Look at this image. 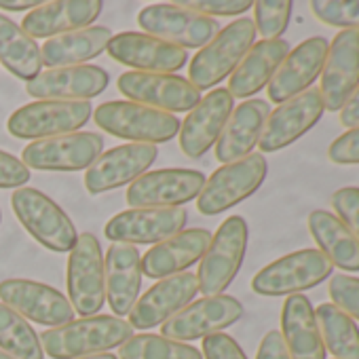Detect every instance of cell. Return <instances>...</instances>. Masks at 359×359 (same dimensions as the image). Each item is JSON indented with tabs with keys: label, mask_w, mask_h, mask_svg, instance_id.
Returning a JSON list of instances; mask_svg holds the SVG:
<instances>
[{
	"label": "cell",
	"mask_w": 359,
	"mask_h": 359,
	"mask_svg": "<svg viewBox=\"0 0 359 359\" xmlns=\"http://www.w3.org/2000/svg\"><path fill=\"white\" fill-rule=\"evenodd\" d=\"M131 336L133 327L129 321L114 315H93L72 319L60 327H49L41 334V344L53 359H79L108 353Z\"/></svg>",
	"instance_id": "6da1fadb"
},
{
	"label": "cell",
	"mask_w": 359,
	"mask_h": 359,
	"mask_svg": "<svg viewBox=\"0 0 359 359\" xmlns=\"http://www.w3.org/2000/svg\"><path fill=\"white\" fill-rule=\"evenodd\" d=\"M256 41V26L252 20L241 18L224 26L189 64V81L201 91L216 87L222 79L231 76L241 64L245 53Z\"/></svg>",
	"instance_id": "7a4b0ae2"
},
{
	"label": "cell",
	"mask_w": 359,
	"mask_h": 359,
	"mask_svg": "<svg viewBox=\"0 0 359 359\" xmlns=\"http://www.w3.org/2000/svg\"><path fill=\"white\" fill-rule=\"evenodd\" d=\"M95 125L106 133L131 140V144H165L180 133V118L135 102H106L93 112Z\"/></svg>",
	"instance_id": "3957f363"
},
{
	"label": "cell",
	"mask_w": 359,
	"mask_h": 359,
	"mask_svg": "<svg viewBox=\"0 0 359 359\" xmlns=\"http://www.w3.org/2000/svg\"><path fill=\"white\" fill-rule=\"evenodd\" d=\"M266 173V158L258 152H252L235 163L222 165L205 180L197 197V210L203 216H218L229 212L262 187Z\"/></svg>",
	"instance_id": "277c9868"
},
{
	"label": "cell",
	"mask_w": 359,
	"mask_h": 359,
	"mask_svg": "<svg viewBox=\"0 0 359 359\" xmlns=\"http://www.w3.org/2000/svg\"><path fill=\"white\" fill-rule=\"evenodd\" d=\"M248 237V222L241 216H231L220 224L197 271V283L203 296L224 294L233 283L245 258Z\"/></svg>",
	"instance_id": "5b68a950"
},
{
	"label": "cell",
	"mask_w": 359,
	"mask_h": 359,
	"mask_svg": "<svg viewBox=\"0 0 359 359\" xmlns=\"http://www.w3.org/2000/svg\"><path fill=\"white\" fill-rule=\"evenodd\" d=\"M11 208L20 224L51 252H70L76 243V229L68 214L45 193L36 189H18L11 195Z\"/></svg>",
	"instance_id": "8992f818"
},
{
	"label": "cell",
	"mask_w": 359,
	"mask_h": 359,
	"mask_svg": "<svg viewBox=\"0 0 359 359\" xmlns=\"http://www.w3.org/2000/svg\"><path fill=\"white\" fill-rule=\"evenodd\" d=\"M332 269V262L319 250H300L260 269L252 279V290L269 298L294 296L327 281Z\"/></svg>",
	"instance_id": "52a82bcc"
},
{
	"label": "cell",
	"mask_w": 359,
	"mask_h": 359,
	"mask_svg": "<svg viewBox=\"0 0 359 359\" xmlns=\"http://www.w3.org/2000/svg\"><path fill=\"white\" fill-rule=\"evenodd\" d=\"M66 285L74 313L83 317H93L100 313L106 300V279L102 248L93 233H83L76 237L68 258Z\"/></svg>",
	"instance_id": "ba28073f"
},
{
	"label": "cell",
	"mask_w": 359,
	"mask_h": 359,
	"mask_svg": "<svg viewBox=\"0 0 359 359\" xmlns=\"http://www.w3.org/2000/svg\"><path fill=\"white\" fill-rule=\"evenodd\" d=\"M137 26L144 30V34L184 51L205 47L220 32V24L216 20L180 9L173 3L144 7L137 13Z\"/></svg>",
	"instance_id": "9c48e42d"
},
{
	"label": "cell",
	"mask_w": 359,
	"mask_h": 359,
	"mask_svg": "<svg viewBox=\"0 0 359 359\" xmlns=\"http://www.w3.org/2000/svg\"><path fill=\"white\" fill-rule=\"evenodd\" d=\"M93 114L89 102H55V100H36L32 104L15 110L7 129L13 137L20 140H47L66 133H76Z\"/></svg>",
	"instance_id": "30bf717a"
},
{
	"label": "cell",
	"mask_w": 359,
	"mask_h": 359,
	"mask_svg": "<svg viewBox=\"0 0 359 359\" xmlns=\"http://www.w3.org/2000/svg\"><path fill=\"white\" fill-rule=\"evenodd\" d=\"M118 91L135 104L161 112H189L201 102V91L184 76L154 72H123L116 81Z\"/></svg>",
	"instance_id": "8fae6325"
},
{
	"label": "cell",
	"mask_w": 359,
	"mask_h": 359,
	"mask_svg": "<svg viewBox=\"0 0 359 359\" xmlns=\"http://www.w3.org/2000/svg\"><path fill=\"white\" fill-rule=\"evenodd\" d=\"M205 175L197 169H156L146 171L127 189L129 210L180 208L199 197Z\"/></svg>",
	"instance_id": "7c38bea8"
},
{
	"label": "cell",
	"mask_w": 359,
	"mask_h": 359,
	"mask_svg": "<svg viewBox=\"0 0 359 359\" xmlns=\"http://www.w3.org/2000/svg\"><path fill=\"white\" fill-rule=\"evenodd\" d=\"M243 317V304L229 296H203L180 313L169 317L161 325V336L177 340V342H191L197 338H205L226 330L229 325L237 323Z\"/></svg>",
	"instance_id": "4fadbf2b"
},
{
	"label": "cell",
	"mask_w": 359,
	"mask_h": 359,
	"mask_svg": "<svg viewBox=\"0 0 359 359\" xmlns=\"http://www.w3.org/2000/svg\"><path fill=\"white\" fill-rule=\"evenodd\" d=\"M102 152L104 140L100 133L76 131L28 144L22 152V163L41 171H81L89 169Z\"/></svg>",
	"instance_id": "5bb4252c"
},
{
	"label": "cell",
	"mask_w": 359,
	"mask_h": 359,
	"mask_svg": "<svg viewBox=\"0 0 359 359\" xmlns=\"http://www.w3.org/2000/svg\"><path fill=\"white\" fill-rule=\"evenodd\" d=\"M189 214L182 208H148L125 210L108 220L104 235L112 243L146 245L161 243L187 226Z\"/></svg>",
	"instance_id": "9a60e30c"
},
{
	"label": "cell",
	"mask_w": 359,
	"mask_h": 359,
	"mask_svg": "<svg viewBox=\"0 0 359 359\" xmlns=\"http://www.w3.org/2000/svg\"><path fill=\"white\" fill-rule=\"evenodd\" d=\"M0 298L18 315L41 325L60 327L74 319L70 300L55 287L32 279L0 281Z\"/></svg>",
	"instance_id": "2e32d148"
},
{
	"label": "cell",
	"mask_w": 359,
	"mask_h": 359,
	"mask_svg": "<svg viewBox=\"0 0 359 359\" xmlns=\"http://www.w3.org/2000/svg\"><path fill=\"white\" fill-rule=\"evenodd\" d=\"M158 148L152 144H123L102 152L85 171V189L97 197L121 189L148 171L154 163Z\"/></svg>",
	"instance_id": "e0dca14e"
},
{
	"label": "cell",
	"mask_w": 359,
	"mask_h": 359,
	"mask_svg": "<svg viewBox=\"0 0 359 359\" xmlns=\"http://www.w3.org/2000/svg\"><path fill=\"white\" fill-rule=\"evenodd\" d=\"M325 106L319 89H309L279 104L266 118L258 146L262 152H277L300 140L323 116Z\"/></svg>",
	"instance_id": "ac0fdd59"
},
{
	"label": "cell",
	"mask_w": 359,
	"mask_h": 359,
	"mask_svg": "<svg viewBox=\"0 0 359 359\" xmlns=\"http://www.w3.org/2000/svg\"><path fill=\"white\" fill-rule=\"evenodd\" d=\"M359 85V30H340L327 45L321 70V100L325 110L340 112Z\"/></svg>",
	"instance_id": "d6986e66"
},
{
	"label": "cell",
	"mask_w": 359,
	"mask_h": 359,
	"mask_svg": "<svg viewBox=\"0 0 359 359\" xmlns=\"http://www.w3.org/2000/svg\"><path fill=\"white\" fill-rule=\"evenodd\" d=\"M106 51L114 62L133 68V72L171 74L184 68L189 62V53L184 49L163 43L144 32H121L112 36Z\"/></svg>",
	"instance_id": "ffe728a7"
},
{
	"label": "cell",
	"mask_w": 359,
	"mask_h": 359,
	"mask_svg": "<svg viewBox=\"0 0 359 359\" xmlns=\"http://www.w3.org/2000/svg\"><path fill=\"white\" fill-rule=\"evenodd\" d=\"M197 292L199 283L197 275L193 273H180L158 279L133 304L129 313V325L133 330H150L154 325H163L169 317L189 306Z\"/></svg>",
	"instance_id": "44dd1931"
},
{
	"label": "cell",
	"mask_w": 359,
	"mask_h": 359,
	"mask_svg": "<svg viewBox=\"0 0 359 359\" xmlns=\"http://www.w3.org/2000/svg\"><path fill=\"white\" fill-rule=\"evenodd\" d=\"M235 110V97L229 89H214L187 114L180 123V148L189 158H201L220 137L231 112Z\"/></svg>",
	"instance_id": "7402d4cb"
},
{
	"label": "cell",
	"mask_w": 359,
	"mask_h": 359,
	"mask_svg": "<svg viewBox=\"0 0 359 359\" xmlns=\"http://www.w3.org/2000/svg\"><path fill=\"white\" fill-rule=\"evenodd\" d=\"M110 83V76L100 66H68L41 72L26 83V93L34 100L55 102H89L100 95Z\"/></svg>",
	"instance_id": "603a6c76"
},
{
	"label": "cell",
	"mask_w": 359,
	"mask_h": 359,
	"mask_svg": "<svg viewBox=\"0 0 359 359\" xmlns=\"http://www.w3.org/2000/svg\"><path fill=\"white\" fill-rule=\"evenodd\" d=\"M327 45L330 43L323 36H313L300 43L296 49H292L273 74L271 83L266 85L271 102L283 104L309 91L323 70Z\"/></svg>",
	"instance_id": "cb8c5ba5"
},
{
	"label": "cell",
	"mask_w": 359,
	"mask_h": 359,
	"mask_svg": "<svg viewBox=\"0 0 359 359\" xmlns=\"http://www.w3.org/2000/svg\"><path fill=\"white\" fill-rule=\"evenodd\" d=\"M104 5L100 0H55V3H41L32 9L24 22L22 30L30 39H53L74 30L89 28L102 13Z\"/></svg>",
	"instance_id": "d4e9b609"
},
{
	"label": "cell",
	"mask_w": 359,
	"mask_h": 359,
	"mask_svg": "<svg viewBox=\"0 0 359 359\" xmlns=\"http://www.w3.org/2000/svg\"><path fill=\"white\" fill-rule=\"evenodd\" d=\"M212 241L208 229H189L177 233L142 256V275L150 279H165L171 275L187 273L195 262H199Z\"/></svg>",
	"instance_id": "484cf974"
},
{
	"label": "cell",
	"mask_w": 359,
	"mask_h": 359,
	"mask_svg": "<svg viewBox=\"0 0 359 359\" xmlns=\"http://www.w3.org/2000/svg\"><path fill=\"white\" fill-rule=\"evenodd\" d=\"M106 300L114 317L129 315L140 298L142 287V256L137 248L127 243H112L104 258Z\"/></svg>",
	"instance_id": "4316f807"
},
{
	"label": "cell",
	"mask_w": 359,
	"mask_h": 359,
	"mask_svg": "<svg viewBox=\"0 0 359 359\" xmlns=\"http://www.w3.org/2000/svg\"><path fill=\"white\" fill-rule=\"evenodd\" d=\"M269 114H271V108H269V102L264 100L252 97L239 104L231 112L216 142V158L229 165L252 154L254 146H258V140L262 135Z\"/></svg>",
	"instance_id": "83f0119b"
},
{
	"label": "cell",
	"mask_w": 359,
	"mask_h": 359,
	"mask_svg": "<svg viewBox=\"0 0 359 359\" xmlns=\"http://www.w3.org/2000/svg\"><path fill=\"white\" fill-rule=\"evenodd\" d=\"M281 338L290 359H325L315 309L302 294L287 296L281 311Z\"/></svg>",
	"instance_id": "f1b7e54d"
},
{
	"label": "cell",
	"mask_w": 359,
	"mask_h": 359,
	"mask_svg": "<svg viewBox=\"0 0 359 359\" xmlns=\"http://www.w3.org/2000/svg\"><path fill=\"white\" fill-rule=\"evenodd\" d=\"M290 53V43L283 39L277 41H260L254 43L252 49L245 53L241 64L235 68V72L229 79V93L233 97H252L258 91H262L285 55Z\"/></svg>",
	"instance_id": "f546056e"
},
{
	"label": "cell",
	"mask_w": 359,
	"mask_h": 359,
	"mask_svg": "<svg viewBox=\"0 0 359 359\" xmlns=\"http://www.w3.org/2000/svg\"><path fill=\"white\" fill-rule=\"evenodd\" d=\"M110 41H112V30L106 26H89L83 30L60 34L49 39L41 47V62L43 66H49V70L85 66V62L97 57L108 47Z\"/></svg>",
	"instance_id": "4dcf8cb0"
},
{
	"label": "cell",
	"mask_w": 359,
	"mask_h": 359,
	"mask_svg": "<svg viewBox=\"0 0 359 359\" xmlns=\"http://www.w3.org/2000/svg\"><path fill=\"white\" fill-rule=\"evenodd\" d=\"M309 231L319 245V252L332 262V266L346 273L359 271V241L334 214L325 210L311 212Z\"/></svg>",
	"instance_id": "1f68e13d"
},
{
	"label": "cell",
	"mask_w": 359,
	"mask_h": 359,
	"mask_svg": "<svg viewBox=\"0 0 359 359\" xmlns=\"http://www.w3.org/2000/svg\"><path fill=\"white\" fill-rule=\"evenodd\" d=\"M0 64L26 83L36 79L43 68L41 47L36 41L5 15H0Z\"/></svg>",
	"instance_id": "d6a6232c"
},
{
	"label": "cell",
	"mask_w": 359,
	"mask_h": 359,
	"mask_svg": "<svg viewBox=\"0 0 359 359\" xmlns=\"http://www.w3.org/2000/svg\"><path fill=\"white\" fill-rule=\"evenodd\" d=\"M315 319L325 351L336 359H359V327L348 315L332 302H323L315 309Z\"/></svg>",
	"instance_id": "836d02e7"
},
{
	"label": "cell",
	"mask_w": 359,
	"mask_h": 359,
	"mask_svg": "<svg viewBox=\"0 0 359 359\" xmlns=\"http://www.w3.org/2000/svg\"><path fill=\"white\" fill-rule=\"evenodd\" d=\"M0 348L15 359H45L34 327L3 302H0Z\"/></svg>",
	"instance_id": "e575fe53"
},
{
	"label": "cell",
	"mask_w": 359,
	"mask_h": 359,
	"mask_svg": "<svg viewBox=\"0 0 359 359\" xmlns=\"http://www.w3.org/2000/svg\"><path fill=\"white\" fill-rule=\"evenodd\" d=\"M118 359H203L189 342H177L161 334H137L121 344Z\"/></svg>",
	"instance_id": "d590c367"
},
{
	"label": "cell",
	"mask_w": 359,
	"mask_h": 359,
	"mask_svg": "<svg viewBox=\"0 0 359 359\" xmlns=\"http://www.w3.org/2000/svg\"><path fill=\"white\" fill-rule=\"evenodd\" d=\"M290 0H258L254 3V26L260 32L262 41H277L290 26L292 18Z\"/></svg>",
	"instance_id": "8d00e7d4"
},
{
	"label": "cell",
	"mask_w": 359,
	"mask_h": 359,
	"mask_svg": "<svg viewBox=\"0 0 359 359\" xmlns=\"http://www.w3.org/2000/svg\"><path fill=\"white\" fill-rule=\"evenodd\" d=\"M311 11L325 26L359 30V0H313Z\"/></svg>",
	"instance_id": "74e56055"
},
{
	"label": "cell",
	"mask_w": 359,
	"mask_h": 359,
	"mask_svg": "<svg viewBox=\"0 0 359 359\" xmlns=\"http://www.w3.org/2000/svg\"><path fill=\"white\" fill-rule=\"evenodd\" d=\"M332 304L340 309L351 319L359 321V277L351 275H332L327 285Z\"/></svg>",
	"instance_id": "f35d334b"
},
{
	"label": "cell",
	"mask_w": 359,
	"mask_h": 359,
	"mask_svg": "<svg viewBox=\"0 0 359 359\" xmlns=\"http://www.w3.org/2000/svg\"><path fill=\"white\" fill-rule=\"evenodd\" d=\"M173 5L212 20L214 15H222V18L241 15L254 7L252 0H173Z\"/></svg>",
	"instance_id": "ab89813d"
},
{
	"label": "cell",
	"mask_w": 359,
	"mask_h": 359,
	"mask_svg": "<svg viewBox=\"0 0 359 359\" xmlns=\"http://www.w3.org/2000/svg\"><path fill=\"white\" fill-rule=\"evenodd\" d=\"M332 208L334 216L353 233V237L359 241V189L346 187L332 195Z\"/></svg>",
	"instance_id": "60d3db41"
},
{
	"label": "cell",
	"mask_w": 359,
	"mask_h": 359,
	"mask_svg": "<svg viewBox=\"0 0 359 359\" xmlns=\"http://www.w3.org/2000/svg\"><path fill=\"white\" fill-rule=\"evenodd\" d=\"M327 156L336 165H359V127H353L338 135L330 144Z\"/></svg>",
	"instance_id": "b9f144b4"
},
{
	"label": "cell",
	"mask_w": 359,
	"mask_h": 359,
	"mask_svg": "<svg viewBox=\"0 0 359 359\" xmlns=\"http://www.w3.org/2000/svg\"><path fill=\"white\" fill-rule=\"evenodd\" d=\"M201 355H205V359H248L239 342L224 332L205 336Z\"/></svg>",
	"instance_id": "7bdbcfd3"
},
{
	"label": "cell",
	"mask_w": 359,
	"mask_h": 359,
	"mask_svg": "<svg viewBox=\"0 0 359 359\" xmlns=\"http://www.w3.org/2000/svg\"><path fill=\"white\" fill-rule=\"evenodd\" d=\"M30 180V169L13 154L0 150V189H24Z\"/></svg>",
	"instance_id": "ee69618b"
},
{
	"label": "cell",
	"mask_w": 359,
	"mask_h": 359,
	"mask_svg": "<svg viewBox=\"0 0 359 359\" xmlns=\"http://www.w3.org/2000/svg\"><path fill=\"white\" fill-rule=\"evenodd\" d=\"M256 359H290L287 348H285L283 338H281V332L271 330V332L264 334V338H262V342L258 346Z\"/></svg>",
	"instance_id": "f6af8a7d"
},
{
	"label": "cell",
	"mask_w": 359,
	"mask_h": 359,
	"mask_svg": "<svg viewBox=\"0 0 359 359\" xmlns=\"http://www.w3.org/2000/svg\"><path fill=\"white\" fill-rule=\"evenodd\" d=\"M340 123L344 127H348V129L359 127V85L348 95V100L344 102V106L340 108Z\"/></svg>",
	"instance_id": "bcb514c9"
},
{
	"label": "cell",
	"mask_w": 359,
	"mask_h": 359,
	"mask_svg": "<svg viewBox=\"0 0 359 359\" xmlns=\"http://www.w3.org/2000/svg\"><path fill=\"white\" fill-rule=\"evenodd\" d=\"M39 5V0H0V9L3 11H30Z\"/></svg>",
	"instance_id": "7dc6e473"
},
{
	"label": "cell",
	"mask_w": 359,
	"mask_h": 359,
	"mask_svg": "<svg viewBox=\"0 0 359 359\" xmlns=\"http://www.w3.org/2000/svg\"><path fill=\"white\" fill-rule=\"evenodd\" d=\"M79 359H118L112 353H100V355H91V357H79Z\"/></svg>",
	"instance_id": "c3c4849f"
},
{
	"label": "cell",
	"mask_w": 359,
	"mask_h": 359,
	"mask_svg": "<svg viewBox=\"0 0 359 359\" xmlns=\"http://www.w3.org/2000/svg\"><path fill=\"white\" fill-rule=\"evenodd\" d=\"M0 359H15V357H11L9 353H5L3 348H0Z\"/></svg>",
	"instance_id": "681fc988"
},
{
	"label": "cell",
	"mask_w": 359,
	"mask_h": 359,
	"mask_svg": "<svg viewBox=\"0 0 359 359\" xmlns=\"http://www.w3.org/2000/svg\"><path fill=\"white\" fill-rule=\"evenodd\" d=\"M0 220H3V214H0Z\"/></svg>",
	"instance_id": "f907efd6"
}]
</instances>
